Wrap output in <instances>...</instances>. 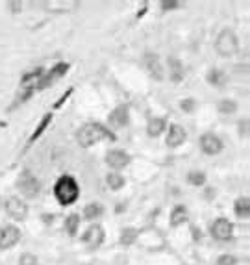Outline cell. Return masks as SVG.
I'll list each match as a JSON object with an SVG mask.
<instances>
[{"label":"cell","instance_id":"26","mask_svg":"<svg viewBox=\"0 0 250 265\" xmlns=\"http://www.w3.org/2000/svg\"><path fill=\"white\" fill-rule=\"evenodd\" d=\"M187 182L193 185H204L206 184V174L200 173V171H193V173H189V176H187Z\"/></svg>","mask_w":250,"mask_h":265},{"label":"cell","instance_id":"20","mask_svg":"<svg viewBox=\"0 0 250 265\" xmlns=\"http://www.w3.org/2000/svg\"><path fill=\"white\" fill-rule=\"evenodd\" d=\"M102 213H104V208L98 202L87 204L86 208H84V215H86V219H98Z\"/></svg>","mask_w":250,"mask_h":265},{"label":"cell","instance_id":"3","mask_svg":"<svg viewBox=\"0 0 250 265\" xmlns=\"http://www.w3.org/2000/svg\"><path fill=\"white\" fill-rule=\"evenodd\" d=\"M106 136H108V132H106L100 124L89 123V124L80 126L78 134H76V139H78L80 147H91V145H95V143L100 141V139Z\"/></svg>","mask_w":250,"mask_h":265},{"label":"cell","instance_id":"15","mask_svg":"<svg viewBox=\"0 0 250 265\" xmlns=\"http://www.w3.org/2000/svg\"><path fill=\"white\" fill-rule=\"evenodd\" d=\"M41 78H43V71L41 69H36V71H32V73L25 74V78H23V84L21 86L25 87V89H28V87H39V84H41Z\"/></svg>","mask_w":250,"mask_h":265},{"label":"cell","instance_id":"27","mask_svg":"<svg viewBox=\"0 0 250 265\" xmlns=\"http://www.w3.org/2000/svg\"><path fill=\"white\" fill-rule=\"evenodd\" d=\"M50 119H52V115H45V119H43V121H41V123H39L37 130H36V132H34V136H32V141H36L37 137H39V136H41V134H43L45 128H47V124L50 123Z\"/></svg>","mask_w":250,"mask_h":265},{"label":"cell","instance_id":"30","mask_svg":"<svg viewBox=\"0 0 250 265\" xmlns=\"http://www.w3.org/2000/svg\"><path fill=\"white\" fill-rule=\"evenodd\" d=\"M182 110L183 111H193V110H195V102H193L191 99L182 100Z\"/></svg>","mask_w":250,"mask_h":265},{"label":"cell","instance_id":"10","mask_svg":"<svg viewBox=\"0 0 250 265\" xmlns=\"http://www.w3.org/2000/svg\"><path fill=\"white\" fill-rule=\"evenodd\" d=\"M110 124L113 128H122V126H126L130 121V111H128V106H117L115 110L110 113V117H108Z\"/></svg>","mask_w":250,"mask_h":265},{"label":"cell","instance_id":"23","mask_svg":"<svg viewBox=\"0 0 250 265\" xmlns=\"http://www.w3.org/2000/svg\"><path fill=\"white\" fill-rule=\"evenodd\" d=\"M207 80L211 82L213 86L220 87V86H224V84H226V76H224V73H222V71H217V69H213V71L209 73V76H207Z\"/></svg>","mask_w":250,"mask_h":265},{"label":"cell","instance_id":"31","mask_svg":"<svg viewBox=\"0 0 250 265\" xmlns=\"http://www.w3.org/2000/svg\"><path fill=\"white\" fill-rule=\"evenodd\" d=\"M161 8L163 10H174V8H178V2H161Z\"/></svg>","mask_w":250,"mask_h":265},{"label":"cell","instance_id":"9","mask_svg":"<svg viewBox=\"0 0 250 265\" xmlns=\"http://www.w3.org/2000/svg\"><path fill=\"white\" fill-rule=\"evenodd\" d=\"M200 148L204 154L215 156L222 150V141H220L215 134H204V136L200 137Z\"/></svg>","mask_w":250,"mask_h":265},{"label":"cell","instance_id":"4","mask_svg":"<svg viewBox=\"0 0 250 265\" xmlns=\"http://www.w3.org/2000/svg\"><path fill=\"white\" fill-rule=\"evenodd\" d=\"M17 187L21 189V193H23L26 198H36L37 195H39V189H41V185H39L37 178L32 173H28V171H25V173L21 174V178H19V182H17Z\"/></svg>","mask_w":250,"mask_h":265},{"label":"cell","instance_id":"19","mask_svg":"<svg viewBox=\"0 0 250 265\" xmlns=\"http://www.w3.org/2000/svg\"><path fill=\"white\" fill-rule=\"evenodd\" d=\"M169 65H171V78L172 82H180L183 78V65L176 58H169Z\"/></svg>","mask_w":250,"mask_h":265},{"label":"cell","instance_id":"18","mask_svg":"<svg viewBox=\"0 0 250 265\" xmlns=\"http://www.w3.org/2000/svg\"><path fill=\"white\" fill-rule=\"evenodd\" d=\"M233 210H235V215L239 217H248L250 215V198L246 197H241L235 200V206H233Z\"/></svg>","mask_w":250,"mask_h":265},{"label":"cell","instance_id":"12","mask_svg":"<svg viewBox=\"0 0 250 265\" xmlns=\"http://www.w3.org/2000/svg\"><path fill=\"white\" fill-rule=\"evenodd\" d=\"M145 65H147V71L154 80H163V65H161L158 56L152 54V52L145 54Z\"/></svg>","mask_w":250,"mask_h":265},{"label":"cell","instance_id":"22","mask_svg":"<svg viewBox=\"0 0 250 265\" xmlns=\"http://www.w3.org/2000/svg\"><path fill=\"white\" fill-rule=\"evenodd\" d=\"M78 228H80V217L76 215V213L69 215L67 221H65V230H67V234L69 235H76Z\"/></svg>","mask_w":250,"mask_h":265},{"label":"cell","instance_id":"5","mask_svg":"<svg viewBox=\"0 0 250 265\" xmlns=\"http://www.w3.org/2000/svg\"><path fill=\"white\" fill-rule=\"evenodd\" d=\"M4 208H6V213L10 217H13L15 221H25L26 215H28V206H26L21 198L17 197H10L4 204Z\"/></svg>","mask_w":250,"mask_h":265},{"label":"cell","instance_id":"7","mask_svg":"<svg viewBox=\"0 0 250 265\" xmlns=\"http://www.w3.org/2000/svg\"><path fill=\"white\" fill-rule=\"evenodd\" d=\"M106 163L113 169V173H117V171H121V169H124V167L130 163V156L124 152V150H119V148H113V150H110L108 154H106Z\"/></svg>","mask_w":250,"mask_h":265},{"label":"cell","instance_id":"25","mask_svg":"<svg viewBox=\"0 0 250 265\" xmlns=\"http://www.w3.org/2000/svg\"><path fill=\"white\" fill-rule=\"evenodd\" d=\"M219 111L220 113H226V115H230V113H235L237 111V104L233 102V100H220L219 102Z\"/></svg>","mask_w":250,"mask_h":265},{"label":"cell","instance_id":"11","mask_svg":"<svg viewBox=\"0 0 250 265\" xmlns=\"http://www.w3.org/2000/svg\"><path fill=\"white\" fill-rule=\"evenodd\" d=\"M102 241H104L102 226L93 224V226H89V228L86 230V234H84V243H86L89 248H98L102 245Z\"/></svg>","mask_w":250,"mask_h":265},{"label":"cell","instance_id":"17","mask_svg":"<svg viewBox=\"0 0 250 265\" xmlns=\"http://www.w3.org/2000/svg\"><path fill=\"white\" fill-rule=\"evenodd\" d=\"M187 219H189V215H187V208H185V206H176V208L172 210V213H171L172 226H180V224H183Z\"/></svg>","mask_w":250,"mask_h":265},{"label":"cell","instance_id":"2","mask_svg":"<svg viewBox=\"0 0 250 265\" xmlns=\"http://www.w3.org/2000/svg\"><path fill=\"white\" fill-rule=\"evenodd\" d=\"M215 50L222 58H230L239 50V37L232 30H222L215 39Z\"/></svg>","mask_w":250,"mask_h":265},{"label":"cell","instance_id":"6","mask_svg":"<svg viewBox=\"0 0 250 265\" xmlns=\"http://www.w3.org/2000/svg\"><path fill=\"white\" fill-rule=\"evenodd\" d=\"M21 239V230L13 224H8L0 230V250H6V248L17 245Z\"/></svg>","mask_w":250,"mask_h":265},{"label":"cell","instance_id":"28","mask_svg":"<svg viewBox=\"0 0 250 265\" xmlns=\"http://www.w3.org/2000/svg\"><path fill=\"white\" fill-rule=\"evenodd\" d=\"M217 265H237V258L232 254H222L217 258Z\"/></svg>","mask_w":250,"mask_h":265},{"label":"cell","instance_id":"13","mask_svg":"<svg viewBox=\"0 0 250 265\" xmlns=\"http://www.w3.org/2000/svg\"><path fill=\"white\" fill-rule=\"evenodd\" d=\"M185 141V130L180 124H172L169 128V134H167V145L169 147H180L182 143Z\"/></svg>","mask_w":250,"mask_h":265},{"label":"cell","instance_id":"8","mask_svg":"<svg viewBox=\"0 0 250 265\" xmlns=\"http://www.w3.org/2000/svg\"><path fill=\"white\" fill-rule=\"evenodd\" d=\"M232 232H233L232 222L228 221V219H224V217L217 219V221L211 224V235H213L215 239H219V241L230 239V237H232Z\"/></svg>","mask_w":250,"mask_h":265},{"label":"cell","instance_id":"1","mask_svg":"<svg viewBox=\"0 0 250 265\" xmlns=\"http://www.w3.org/2000/svg\"><path fill=\"white\" fill-rule=\"evenodd\" d=\"M54 195L61 206H71V204L76 202L80 197L78 182H76L73 176H69V174L61 176L54 185Z\"/></svg>","mask_w":250,"mask_h":265},{"label":"cell","instance_id":"16","mask_svg":"<svg viewBox=\"0 0 250 265\" xmlns=\"http://www.w3.org/2000/svg\"><path fill=\"white\" fill-rule=\"evenodd\" d=\"M167 128V121L165 119H152L150 123H148V126H147V134L150 137H158V136H161L163 134V130Z\"/></svg>","mask_w":250,"mask_h":265},{"label":"cell","instance_id":"14","mask_svg":"<svg viewBox=\"0 0 250 265\" xmlns=\"http://www.w3.org/2000/svg\"><path fill=\"white\" fill-rule=\"evenodd\" d=\"M67 69H69L67 63H61V65H56V67L52 69V71H50V73L47 74V76H43V78H41V84H39V89H41V87H49L50 84H54L56 78H60V76H63Z\"/></svg>","mask_w":250,"mask_h":265},{"label":"cell","instance_id":"24","mask_svg":"<svg viewBox=\"0 0 250 265\" xmlns=\"http://www.w3.org/2000/svg\"><path fill=\"white\" fill-rule=\"evenodd\" d=\"M137 239V230L135 228H124L121 234V243L122 245H132Z\"/></svg>","mask_w":250,"mask_h":265},{"label":"cell","instance_id":"29","mask_svg":"<svg viewBox=\"0 0 250 265\" xmlns=\"http://www.w3.org/2000/svg\"><path fill=\"white\" fill-rule=\"evenodd\" d=\"M19 265H37V258L32 252H25L19 258Z\"/></svg>","mask_w":250,"mask_h":265},{"label":"cell","instance_id":"21","mask_svg":"<svg viewBox=\"0 0 250 265\" xmlns=\"http://www.w3.org/2000/svg\"><path fill=\"white\" fill-rule=\"evenodd\" d=\"M106 184H108L110 189L117 191V189H121L122 185H124V178H122V174H119V173H110L106 176Z\"/></svg>","mask_w":250,"mask_h":265}]
</instances>
